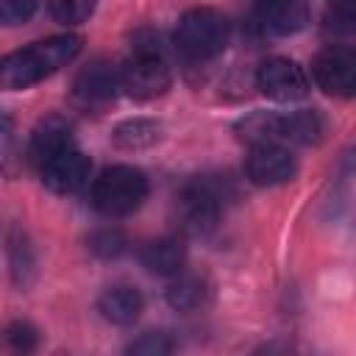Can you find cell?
<instances>
[{
  "instance_id": "1",
  "label": "cell",
  "mask_w": 356,
  "mask_h": 356,
  "mask_svg": "<svg viewBox=\"0 0 356 356\" xmlns=\"http://www.w3.org/2000/svg\"><path fill=\"white\" fill-rule=\"evenodd\" d=\"M81 53V36L61 33L42 42H33L31 47L14 50L0 58V89L17 92L39 83L42 78L53 75L64 64H70Z\"/></svg>"
},
{
  "instance_id": "2",
  "label": "cell",
  "mask_w": 356,
  "mask_h": 356,
  "mask_svg": "<svg viewBox=\"0 0 356 356\" xmlns=\"http://www.w3.org/2000/svg\"><path fill=\"white\" fill-rule=\"evenodd\" d=\"M147 197V178L142 170L114 164L92 184V206L106 217H128Z\"/></svg>"
},
{
  "instance_id": "3",
  "label": "cell",
  "mask_w": 356,
  "mask_h": 356,
  "mask_svg": "<svg viewBox=\"0 0 356 356\" xmlns=\"http://www.w3.org/2000/svg\"><path fill=\"white\" fill-rule=\"evenodd\" d=\"M228 36H231L228 19L220 11L192 8L178 19L175 47L192 61H206V58H214L225 50Z\"/></svg>"
},
{
  "instance_id": "4",
  "label": "cell",
  "mask_w": 356,
  "mask_h": 356,
  "mask_svg": "<svg viewBox=\"0 0 356 356\" xmlns=\"http://www.w3.org/2000/svg\"><path fill=\"white\" fill-rule=\"evenodd\" d=\"M170 67L161 53L136 50L120 70V86L136 100H153L170 89Z\"/></svg>"
},
{
  "instance_id": "5",
  "label": "cell",
  "mask_w": 356,
  "mask_h": 356,
  "mask_svg": "<svg viewBox=\"0 0 356 356\" xmlns=\"http://www.w3.org/2000/svg\"><path fill=\"white\" fill-rule=\"evenodd\" d=\"M181 228L192 236H206L220 220V192L209 181H189L178 195Z\"/></svg>"
},
{
  "instance_id": "6",
  "label": "cell",
  "mask_w": 356,
  "mask_h": 356,
  "mask_svg": "<svg viewBox=\"0 0 356 356\" xmlns=\"http://www.w3.org/2000/svg\"><path fill=\"white\" fill-rule=\"evenodd\" d=\"M256 86L264 97L278 103H292L309 95V78L303 67H298L292 58H284V56H273L259 64Z\"/></svg>"
},
{
  "instance_id": "7",
  "label": "cell",
  "mask_w": 356,
  "mask_h": 356,
  "mask_svg": "<svg viewBox=\"0 0 356 356\" xmlns=\"http://www.w3.org/2000/svg\"><path fill=\"white\" fill-rule=\"evenodd\" d=\"M314 81L323 92L337 95V97H350L356 89V56L350 47L331 44L314 56L312 64Z\"/></svg>"
},
{
  "instance_id": "8",
  "label": "cell",
  "mask_w": 356,
  "mask_h": 356,
  "mask_svg": "<svg viewBox=\"0 0 356 356\" xmlns=\"http://www.w3.org/2000/svg\"><path fill=\"white\" fill-rule=\"evenodd\" d=\"M89 172H92L89 156H83L72 145L42 164V184L56 195H72L89 181Z\"/></svg>"
},
{
  "instance_id": "9",
  "label": "cell",
  "mask_w": 356,
  "mask_h": 356,
  "mask_svg": "<svg viewBox=\"0 0 356 356\" xmlns=\"http://www.w3.org/2000/svg\"><path fill=\"white\" fill-rule=\"evenodd\" d=\"M298 164L292 153L284 145H259L250 147V156L245 161V172L256 186H278L286 184L295 175Z\"/></svg>"
},
{
  "instance_id": "10",
  "label": "cell",
  "mask_w": 356,
  "mask_h": 356,
  "mask_svg": "<svg viewBox=\"0 0 356 356\" xmlns=\"http://www.w3.org/2000/svg\"><path fill=\"white\" fill-rule=\"evenodd\" d=\"M117 86H120V75L114 72V67L103 58L86 64L78 75H75V83H72V100L83 108H100L106 106L108 100H114L117 95Z\"/></svg>"
},
{
  "instance_id": "11",
  "label": "cell",
  "mask_w": 356,
  "mask_h": 356,
  "mask_svg": "<svg viewBox=\"0 0 356 356\" xmlns=\"http://www.w3.org/2000/svg\"><path fill=\"white\" fill-rule=\"evenodd\" d=\"M259 25L273 36L298 33L309 22V11L303 0H253Z\"/></svg>"
},
{
  "instance_id": "12",
  "label": "cell",
  "mask_w": 356,
  "mask_h": 356,
  "mask_svg": "<svg viewBox=\"0 0 356 356\" xmlns=\"http://www.w3.org/2000/svg\"><path fill=\"white\" fill-rule=\"evenodd\" d=\"M67 147H72V122L67 117L50 114L44 120H39V125L33 128L28 156H31V161H36L42 167L47 159L58 156Z\"/></svg>"
},
{
  "instance_id": "13",
  "label": "cell",
  "mask_w": 356,
  "mask_h": 356,
  "mask_svg": "<svg viewBox=\"0 0 356 356\" xmlns=\"http://www.w3.org/2000/svg\"><path fill=\"white\" fill-rule=\"evenodd\" d=\"M142 292L134 289V286H108L100 298H97V312L103 320L114 323V325H131L139 314H142Z\"/></svg>"
},
{
  "instance_id": "14",
  "label": "cell",
  "mask_w": 356,
  "mask_h": 356,
  "mask_svg": "<svg viewBox=\"0 0 356 356\" xmlns=\"http://www.w3.org/2000/svg\"><path fill=\"white\" fill-rule=\"evenodd\" d=\"M139 261L147 273H156V275H178L184 261H186V248L178 236H161L150 245L142 248L139 253Z\"/></svg>"
},
{
  "instance_id": "15",
  "label": "cell",
  "mask_w": 356,
  "mask_h": 356,
  "mask_svg": "<svg viewBox=\"0 0 356 356\" xmlns=\"http://www.w3.org/2000/svg\"><path fill=\"white\" fill-rule=\"evenodd\" d=\"M209 298H211L209 281L203 275H195V273H184L167 286V303L175 312H195V309L206 306Z\"/></svg>"
},
{
  "instance_id": "16",
  "label": "cell",
  "mask_w": 356,
  "mask_h": 356,
  "mask_svg": "<svg viewBox=\"0 0 356 356\" xmlns=\"http://www.w3.org/2000/svg\"><path fill=\"white\" fill-rule=\"evenodd\" d=\"M239 142L259 147V145H275L281 142V114L273 111H253L248 117H242L234 125Z\"/></svg>"
},
{
  "instance_id": "17",
  "label": "cell",
  "mask_w": 356,
  "mask_h": 356,
  "mask_svg": "<svg viewBox=\"0 0 356 356\" xmlns=\"http://www.w3.org/2000/svg\"><path fill=\"white\" fill-rule=\"evenodd\" d=\"M325 134V122L314 108L281 114V139L295 145H317Z\"/></svg>"
},
{
  "instance_id": "18",
  "label": "cell",
  "mask_w": 356,
  "mask_h": 356,
  "mask_svg": "<svg viewBox=\"0 0 356 356\" xmlns=\"http://www.w3.org/2000/svg\"><path fill=\"white\" fill-rule=\"evenodd\" d=\"M111 139L120 150H145V147H153L161 139V125L156 120H147V117L122 120L114 128Z\"/></svg>"
},
{
  "instance_id": "19",
  "label": "cell",
  "mask_w": 356,
  "mask_h": 356,
  "mask_svg": "<svg viewBox=\"0 0 356 356\" xmlns=\"http://www.w3.org/2000/svg\"><path fill=\"white\" fill-rule=\"evenodd\" d=\"M8 250H11V273H14V281H17L19 286L31 284V278H33V273H36V259H33L31 245H28L25 239L14 236Z\"/></svg>"
},
{
  "instance_id": "20",
  "label": "cell",
  "mask_w": 356,
  "mask_h": 356,
  "mask_svg": "<svg viewBox=\"0 0 356 356\" xmlns=\"http://www.w3.org/2000/svg\"><path fill=\"white\" fill-rule=\"evenodd\" d=\"M95 3L97 0H47V8L50 14L64 22V25H78V22H86L95 11Z\"/></svg>"
},
{
  "instance_id": "21",
  "label": "cell",
  "mask_w": 356,
  "mask_h": 356,
  "mask_svg": "<svg viewBox=\"0 0 356 356\" xmlns=\"http://www.w3.org/2000/svg\"><path fill=\"white\" fill-rule=\"evenodd\" d=\"M89 250L95 256H103V259H111V256H120L125 250V236L120 228H97L92 236H89Z\"/></svg>"
},
{
  "instance_id": "22",
  "label": "cell",
  "mask_w": 356,
  "mask_h": 356,
  "mask_svg": "<svg viewBox=\"0 0 356 356\" xmlns=\"http://www.w3.org/2000/svg\"><path fill=\"white\" fill-rule=\"evenodd\" d=\"M175 345H172V339L167 337V334H161V331H150V334H142L136 342H131L128 345V353H136V356H164V353H170Z\"/></svg>"
},
{
  "instance_id": "23",
  "label": "cell",
  "mask_w": 356,
  "mask_h": 356,
  "mask_svg": "<svg viewBox=\"0 0 356 356\" xmlns=\"http://www.w3.org/2000/svg\"><path fill=\"white\" fill-rule=\"evenodd\" d=\"M36 0H0V25H22L33 17Z\"/></svg>"
},
{
  "instance_id": "24",
  "label": "cell",
  "mask_w": 356,
  "mask_h": 356,
  "mask_svg": "<svg viewBox=\"0 0 356 356\" xmlns=\"http://www.w3.org/2000/svg\"><path fill=\"white\" fill-rule=\"evenodd\" d=\"M3 339L14 348V350H31L36 348V328L31 323H11L6 331H3Z\"/></svg>"
},
{
  "instance_id": "25",
  "label": "cell",
  "mask_w": 356,
  "mask_h": 356,
  "mask_svg": "<svg viewBox=\"0 0 356 356\" xmlns=\"http://www.w3.org/2000/svg\"><path fill=\"white\" fill-rule=\"evenodd\" d=\"M14 145H17V136H14V120L0 111V170L8 167V161L14 159Z\"/></svg>"
}]
</instances>
